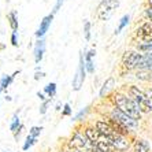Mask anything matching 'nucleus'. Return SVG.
Returning <instances> with one entry per match:
<instances>
[{
    "instance_id": "obj_1",
    "label": "nucleus",
    "mask_w": 152,
    "mask_h": 152,
    "mask_svg": "<svg viewBox=\"0 0 152 152\" xmlns=\"http://www.w3.org/2000/svg\"><path fill=\"white\" fill-rule=\"evenodd\" d=\"M113 103L115 104L118 110H121L124 114H126L127 117L133 118L134 121H138L141 118V111L138 108V106L134 103V100L130 96L127 97L126 95L122 93H114L113 95Z\"/></svg>"
},
{
    "instance_id": "obj_2",
    "label": "nucleus",
    "mask_w": 152,
    "mask_h": 152,
    "mask_svg": "<svg viewBox=\"0 0 152 152\" xmlns=\"http://www.w3.org/2000/svg\"><path fill=\"white\" fill-rule=\"evenodd\" d=\"M119 7V0H103L96 8V18L99 21H108Z\"/></svg>"
},
{
    "instance_id": "obj_3",
    "label": "nucleus",
    "mask_w": 152,
    "mask_h": 152,
    "mask_svg": "<svg viewBox=\"0 0 152 152\" xmlns=\"http://www.w3.org/2000/svg\"><path fill=\"white\" fill-rule=\"evenodd\" d=\"M129 96L134 100V103L138 106L141 113H149L151 111L148 96L145 92H142L141 89H138V86H130L129 88Z\"/></svg>"
},
{
    "instance_id": "obj_4",
    "label": "nucleus",
    "mask_w": 152,
    "mask_h": 152,
    "mask_svg": "<svg viewBox=\"0 0 152 152\" xmlns=\"http://www.w3.org/2000/svg\"><path fill=\"white\" fill-rule=\"evenodd\" d=\"M70 145L74 149L81 151V152H92L93 147H95V145L91 142V140L86 137V134H85V133L82 134L81 132H75L74 134H73V137H71V140H70Z\"/></svg>"
},
{
    "instance_id": "obj_5",
    "label": "nucleus",
    "mask_w": 152,
    "mask_h": 152,
    "mask_svg": "<svg viewBox=\"0 0 152 152\" xmlns=\"http://www.w3.org/2000/svg\"><path fill=\"white\" fill-rule=\"evenodd\" d=\"M142 60V53L138 51H126L122 56V66L126 70H133L138 69L140 63Z\"/></svg>"
},
{
    "instance_id": "obj_6",
    "label": "nucleus",
    "mask_w": 152,
    "mask_h": 152,
    "mask_svg": "<svg viewBox=\"0 0 152 152\" xmlns=\"http://www.w3.org/2000/svg\"><path fill=\"white\" fill-rule=\"evenodd\" d=\"M86 66H85V53L81 52L80 53V63H78V69H77V73L73 77V89L74 91H80L81 86L84 85V81H85V75H86Z\"/></svg>"
},
{
    "instance_id": "obj_7",
    "label": "nucleus",
    "mask_w": 152,
    "mask_h": 152,
    "mask_svg": "<svg viewBox=\"0 0 152 152\" xmlns=\"http://www.w3.org/2000/svg\"><path fill=\"white\" fill-rule=\"evenodd\" d=\"M110 118L118 121L119 124H122L124 126H126L127 129H136V127H137V121H134L130 117H127L126 114H124L121 110H118L117 107H114L113 108V111H111V114H110Z\"/></svg>"
},
{
    "instance_id": "obj_8",
    "label": "nucleus",
    "mask_w": 152,
    "mask_h": 152,
    "mask_svg": "<svg viewBox=\"0 0 152 152\" xmlns=\"http://www.w3.org/2000/svg\"><path fill=\"white\" fill-rule=\"evenodd\" d=\"M136 39L138 41H151L152 42V21H145L136 29L134 32Z\"/></svg>"
},
{
    "instance_id": "obj_9",
    "label": "nucleus",
    "mask_w": 152,
    "mask_h": 152,
    "mask_svg": "<svg viewBox=\"0 0 152 152\" xmlns=\"http://www.w3.org/2000/svg\"><path fill=\"white\" fill-rule=\"evenodd\" d=\"M53 14H55V12H51V14H48L47 17L42 18V21L40 22L39 29L36 30V37H37V39H44V36L48 32V29H50L51 23H52V21H53Z\"/></svg>"
},
{
    "instance_id": "obj_10",
    "label": "nucleus",
    "mask_w": 152,
    "mask_h": 152,
    "mask_svg": "<svg viewBox=\"0 0 152 152\" xmlns=\"http://www.w3.org/2000/svg\"><path fill=\"white\" fill-rule=\"evenodd\" d=\"M44 53H45V40L44 39H39L37 42L34 44V48H33V55H34V62L37 64L40 63L44 58Z\"/></svg>"
},
{
    "instance_id": "obj_11",
    "label": "nucleus",
    "mask_w": 152,
    "mask_h": 152,
    "mask_svg": "<svg viewBox=\"0 0 152 152\" xmlns=\"http://www.w3.org/2000/svg\"><path fill=\"white\" fill-rule=\"evenodd\" d=\"M85 53V66H86V71L89 74H93L95 73V64H93V56L96 55V51L95 50H91V51H84Z\"/></svg>"
},
{
    "instance_id": "obj_12",
    "label": "nucleus",
    "mask_w": 152,
    "mask_h": 152,
    "mask_svg": "<svg viewBox=\"0 0 152 152\" xmlns=\"http://www.w3.org/2000/svg\"><path fill=\"white\" fill-rule=\"evenodd\" d=\"M136 51L144 53V55H151L152 56V42L151 41H138L136 45Z\"/></svg>"
},
{
    "instance_id": "obj_13",
    "label": "nucleus",
    "mask_w": 152,
    "mask_h": 152,
    "mask_svg": "<svg viewBox=\"0 0 152 152\" xmlns=\"http://www.w3.org/2000/svg\"><path fill=\"white\" fill-rule=\"evenodd\" d=\"M17 74H19V70L15 71L12 75H7V74H6V75H3V77H1V80H0V93L3 92V91H6V89L10 86V84L14 81V78H15V75H17Z\"/></svg>"
},
{
    "instance_id": "obj_14",
    "label": "nucleus",
    "mask_w": 152,
    "mask_h": 152,
    "mask_svg": "<svg viewBox=\"0 0 152 152\" xmlns=\"http://www.w3.org/2000/svg\"><path fill=\"white\" fill-rule=\"evenodd\" d=\"M114 84H115V80H114L113 77L107 78V80H106V82H104V84H103L102 89H100V93H99V96H100V97H104V96H106L107 93L110 92L111 89H113Z\"/></svg>"
},
{
    "instance_id": "obj_15",
    "label": "nucleus",
    "mask_w": 152,
    "mask_h": 152,
    "mask_svg": "<svg viewBox=\"0 0 152 152\" xmlns=\"http://www.w3.org/2000/svg\"><path fill=\"white\" fill-rule=\"evenodd\" d=\"M7 21H8V25H10L11 30L12 32H17L18 30V17H17V11H10L7 14Z\"/></svg>"
},
{
    "instance_id": "obj_16",
    "label": "nucleus",
    "mask_w": 152,
    "mask_h": 152,
    "mask_svg": "<svg viewBox=\"0 0 152 152\" xmlns=\"http://www.w3.org/2000/svg\"><path fill=\"white\" fill-rule=\"evenodd\" d=\"M129 21H130V15L129 14H125L124 17L119 19V23H118V28L115 29V32H114V34H119L122 30H124L125 28L127 26V23H129Z\"/></svg>"
},
{
    "instance_id": "obj_17",
    "label": "nucleus",
    "mask_w": 152,
    "mask_h": 152,
    "mask_svg": "<svg viewBox=\"0 0 152 152\" xmlns=\"http://www.w3.org/2000/svg\"><path fill=\"white\" fill-rule=\"evenodd\" d=\"M134 152H149V144L145 140H137L134 142Z\"/></svg>"
},
{
    "instance_id": "obj_18",
    "label": "nucleus",
    "mask_w": 152,
    "mask_h": 152,
    "mask_svg": "<svg viewBox=\"0 0 152 152\" xmlns=\"http://www.w3.org/2000/svg\"><path fill=\"white\" fill-rule=\"evenodd\" d=\"M44 92L48 95L50 99H52L53 96L56 95V84H55V82H50V84H47L45 88H44Z\"/></svg>"
},
{
    "instance_id": "obj_19",
    "label": "nucleus",
    "mask_w": 152,
    "mask_h": 152,
    "mask_svg": "<svg viewBox=\"0 0 152 152\" xmlns=\"http://www.w3.org/2000/svg\"><path fill=\"white\" fill-rule=\"evenodd\" d=\"M91 28H92L91 21L85 19L84 21V37L86 41H91V37H92V34H91Z\"/></svg>"
},
{
    "instance_id": "obj_20",
    "label": "nucleus",
    "mask_w": 152,
    "mask_h": 152,
    "mask_svg": "<svg viewBox=\"0 0 152 152\" xmlns=\"http://www.w3.org/2000/svg\"><path fill=\"white\" fill-rule=\"evenodd\" d=\"M21 127V122H19V118H18V115L15 114L14 117H12V119H11V125H10V129L12 133H15V132L18 130Z\"/></svg>"
},
{
    "instance_id": "obj_21",
    "label": "nucleus",
    "mask_w": 152,
    "mask_h": 152,
    "mask_svg": "<svg viewBox=\"0 0 152 152\" xmlns=\"http://www.w3.org/2000/svg\"><path fill=\"white\" fill-rule=\"evenodd\" d=\"M136 77L140 78V80H144V81H149L151 80V71H145V70H138Z\"/></svg>"
},
{
    "instance_id": "obj_22",
    "label": "nucleus",
    "mask_w": 152,
    "mask_h": 152,
    "mask_svg": "<svg viewBox=\"0 0 152 152\" xmlns=\"http://www.w3.org/2000/svg\"><path fill=\"white\" fill-rule=\"evenodd\" d=\"M36 141H37V138L29 134L28 137H26V142H25V144H23V151H28V149L30 148V147H32V145L34 144Z\"/></svg>"
},
{
    "instance_id": "obj_23",
    "label": "nucleus",
    "mask_w": 152,
    "mask_h": 152,
    "mask_svg": "<svg viewBox=\"0 0 152 152\" xmlns=\"http://www.w3.org/2000/svg\"><path fill=\"white\" fill-rule=\"evenodd\" d=\"M41 130H42V127H41V126H40V127H39V126H33L32 129H30V132H29V134L37 138V137L40 136V133H41Z\"/></svg>"
},
{
    "instance_id": "obj_24",
    "label": "nucleus",
    "mask_w": 152,
    "mask_h": 152,
    "mask_svg": "<svg viewBox=\"0 0 152 152\" xmlns=\"http://www.w3.org/2000/svg\"><path fill=\"white\" fill-rule=\"evenodd\" d=\"M62 115H63V117H69V115H71V107H70V104H69V103H64Z\"/></svg>"
},
{
    "instance_id": "obj_25",
    "label": "nucleus",
    "mask_w": 152,
    "mask_h": 152,
    "mask_svg": "<svg viewBox=\"0 0 152 152\" xmlns=\"http://www.w3.org/2000/svg\"><path fill=\"white\" fill-rule=\"evenodd\" d=\"M51 103V99H48V100H45V102L42 103V106L40 107V114H45L47 113V107H48V104Z\"/></svg>"
},
{
    "instance_id": "obj_26",
    "label": "nucleus",
    "mask_w": 152,
    "mask_h": 152,
    "mask_svg": "<svg viewBox=\"0 0 152 152\" xmlns=\"http://www.w3.org/2000/svg\"><path fill=\"white\" fill-rule=\"evenodd\" d=\"M11 44L14 47H17L18 45V36H17V32H12L11 33Z\"/></svg>"
},
{
    "instance_id": "obj_27",
    "label": "nucleus",
    "mask_w": 152,
    "mask_h": 152,
    "mask_svg": "<svg viewBox=\"0 0 152 152\" xmlns=\"http://www.w3.org/2000/svg\"><path fill=\"white\" fill-rule=\"evenodd\" d=\"M145 15L148 17L149 21H152V6H149V7L145 8Z\"/></svg>"
},
{
    "instance_id": "obj_28",
    "label": "nucleus",
    "mask_w": 152,
    "mask_h": 152,
    "mask_svg": "<svg viewBox=\"0 0 152 152\" xmlns=\"http://www.w3.org/2000/svg\"><path fill=\"white\" fill-rule=\"evenodd\" d=\"M63 1H64V0H56V4H55V8H53L52 12H56V11L60 8V6L63 4Z\"/></svg>"
},
{
    "instance_id": "obj_29",
    "label": "nucleus",
    "mask_w": 152,
    "mask_h": 152,
    "mask_svg": "<svg viewBox=\"0 0 152 152\" xmlns=\"http://www.w3.org/2000/svg\"><path fill=\"white\" fill-rule=\"evenodd\" d=\"M147 96H148V99H149V107H151V111H152V88L147 91Z\"/></svg>"
},
{
    "instance_id": "obj_30",
    "label": "nucleus",
    "mask_w": 152,
    "mask_h": 152,
    "mask_svg": "<svg viewBox=\"0 0 152 152\" xmlns=\"http://www.w3.org/2000/svg\"><path fill=\"white\" fill-rule=\"evenodd\" d=\"M86 111H88V108H85V110H82V111H80V113L77 114V117H75V119H81L82 117H84L85 114H86Z\"/></svg>"
},
{
    "instance_id": "obj_31",
    "label": "nucleus",
    "mask_w": 152,
    "mask_h": 152,
    "mask_svg": "<svg viewBox=\"0 0 152 152\" xmlns=\"http://www.w3.org/2000/svg\"><path fill=\"white\" fill-rule=\"evenodd\" d=\"M41 77H44V73H42V71H37V73H36V75H34V80H39V78H41Z\"/></svg>"
},
{
    "instance_id": "obj_32",
    "label": "nucleus",
    "mask_w": 152,
    "mask_h": 152,
    "mask_svg": "<svg viewBox=\"0 0 152 152\" xmlns=\"http://www.w3.org/2000/svg\"><path fill=\"white\" fill-rule=\"evenodd\" d=\"M37 96L40 97V100H42V102H45V97H44V93H42V92H37Z\"/></svg>"
},
{
    "instance_id": "obj_33",
    "label": "nucleus",
    "mask_w": 152,
    "mask_h": 152,
    "mask_svg": "<svg viewBox=\"0 0 152 152\" xmlns=\"http://www.w3.org/2000/svg\"><path fill=\"white\" fill-rule=\"evenodd\" d=\"M71 152H81V151H77V149H73V151Z\"/></svg>"
}]
</instances>
